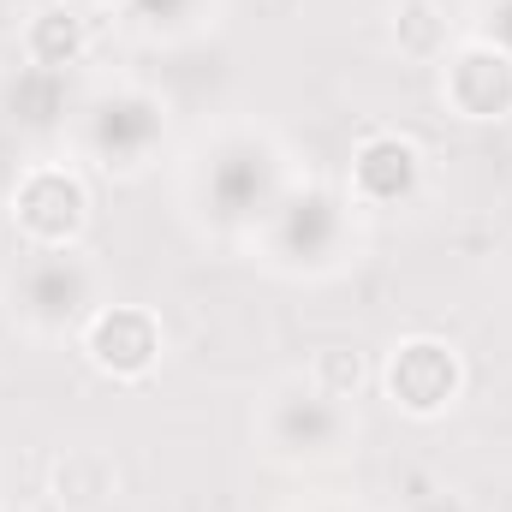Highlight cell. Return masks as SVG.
Returning <instances> with one entry per match:
<instances>
[{"instance_id": "52a82bcc", "label": "cell", "mask_w": 512, "mask_h": 512, "mask_svg": "<svg viewBox=\"0 0 512 512\" xmlns=\"http://www.w3.org/2000/svg\"><path fill=\"white\" fill-rule=\"evenodd\" d=\"M90 48V18L78 0H48L30 24H24V54L36 66H78Z\"/></svg>"}, {"instance_id": "6da1fadb", "label": "cell", "mask_w": 512, "mask_h": 512, "mask_svg": "<svg viewBox=\"0 0 512 512\" xmlns=\"http://www.w3.org/2000/svg\"><path fill=\"white\" fill-rule=\"evenodd\" d=\"M12 221H18V233L36 251H66L84 233V221H90V191L66 167H36L12 191Z\"/></svg>"}, {"instance_id": "ba28073f", "label": "cell", "mask_w": 512, "mask_h": 512, "mask_svg": "<svg viewBox=\"0 0 512 512\" xmlns=\"http://www.w3.org/2000/svg\"><path fill=\"white\" fill-rule=\"evenodd\" d=\"M393 42H399V54H411V60H435V54L447 48V18H441V6H435V0H399V12H393Z\"/></svg>"}, {"instance_id": "8992f818", "label": "cell", "mask_w": 512, "mask_h": 512, "mask_svg": "<svg viewBox=\"0 0 512 512\" xmlns=\"http://www.w3.org/2000/svg\"><path fill=\"white\" fill-rule=\"evenodd\" d=\"M352 185H358L364 203H393V197H405V191L417 185V143H405V137H393V131L364 137V149H358V161H352Z\"/></svg>"}, {"instance_id": "5b68a950", "label": "cell", "mask_w": 512, "mask_h": 512, "mask_svg": "<svg viewBox=\"0 0 512 512\" xmlns=\"http://www.w3.org/2000/svg\"><path fill=\"white\" fill-rule=\"evenodd\" d=\"M120 489V471L102 447H66L48 471V495L60 512H102Z\"/></svg>"}, {"instance_id": "30bf717a", "label": "cell", "mask_w": 512, "mask_h": 512, "mask_svg": "<svg viewBox=\"0 0 512 512\" xmlns=\"http://www.w3.org/2000/svg\"><path fill=\"white\" fill-rule=\"evenodd\" d=\"M84 6H114V0H84Z\"/></svg>"}, {"instance_id": "7a4b0ae2", "label": "cell", "mask_w": 512, "mask_h": 512, "mask_svg": "<svg viewBox=\"0 0 512 512\" xmlns=\"http://www.w3.org/2000/svg\"><path fill=\"white\" fill-rule=\"evenodd\" d=\"M465 387V370H459V352L447 340H399L393 358H387V399L405 411V417H441Z\"/></svg>"}, {"instance_id": "8fae6325", "label": "cell", "mask_w": 512, "mask_h": 512, "mask_svg": "<svg viewBox=\"0 0 512 512\" xmlns=\"http://www.w3.org/2000/svg\"><path fill=\"white\" fill-rule=\"evenodd\" d=\"M0 512H30V507H0Z\"/></svg>"}, {"instance_id": "9c48e42d", "label": "cell", "mask_w": 512, "mask_h": 512, "mask_svg": "<svg viewBox=\"0 0 512 512\" xmlns=\"http://www.w3.org/2000/svg\"><path fill=\"white\" fill-rule=\"evenodd\" d=\"M310 382H316V393H328V399H352L358 382H364V358L346 352V346H328V352H316Z\"/></svg>"}, {"instance_id": "3957f363", "label": "cell", "mask_w": 512, "mask_h": 512, "mask_svg": "<svg viewBox=\"0 0 512 512\" xmlns=\"http://www.w3.org/2000/svg\"><path fill=\"white\" fill-rule=\"evenodd\" d=\"M84 358L114 382H143L161 364V322L137 304L96 310L90 328H84Z\"/></svg>"}, {"instance_id": "277c9868", "label": "cell", "mask_w": 512, "mask_h": 512, "mask_svg": "<svg viewBox=\"0 0 512 512\" xmlns=\"http://www.w3.org/2000/svg\"><path fill=\"white\" fill-rule=\"evenodd\" d=\"M441 96L465 120H507L512 114V54L495 48V42H465L447 60V72H441Z\"/></svg>"}]
</instances>
